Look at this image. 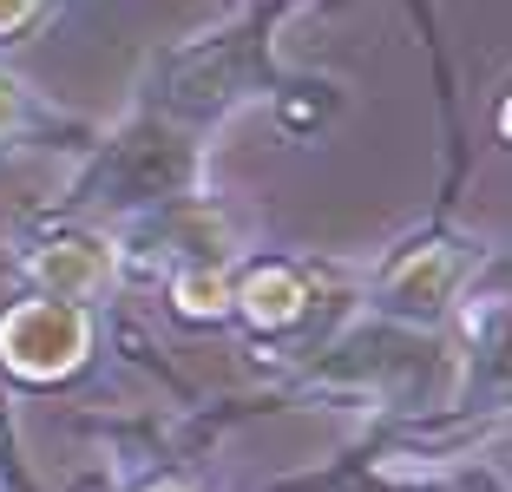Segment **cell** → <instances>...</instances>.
<instances>
[{"mask_svg": "<svg viewBox=\"0 0 512 492\" xmlns=\"http://www.w3.org/2000/svg\"><path fill=\"white\" fill-rule=\"evenodd\" d=\"M256 73H263L256 27H224V33H204V40H184L165 60V105L191 125L224 119L237 99H250Z\"/></svg>", "mask_w": 512, "mask_h": 492, "instance_id": "6da1fadb", "label": "cell"}, {"mask_svg": "<svg viewBox=\"0 0 512 492\" xmlns=\"http://www.w3.org/2000/svg\"><path fill=\"white\" fill-rule=\"evenodd\" d=\"M92 355V315L86 302H60V296H27L0 315V368L46 388L79 374Z\"/></svg>", "mask_w": 512, "mask_h": 492, "instance_id": "7a4b0ae2", "label": "cell"}, {"mask_svg": "<svg viewBox=\"0 0 512 492\" xmlns=\"http://www.w3.org/2000/svg\"><path fill=\"white\" fill-rule=\"evenodd\" d=\"M467 269H473L467 243H414L375 276V302H381V315H394L407 328H434L453 309Z\"/></svg>", "mask_w": 512, "mask_h": 492, "instance_id": "3957f363", "label": "cell"}, {"mask_svg": "<svg viewBox=\"0 0 512 492\" xmlns=\"http://www.w3.org/2000/svg\"><path fill=\"white\" fill-rule=\"evenodd\" d=\"M33 283L40 296H60V302H92L99 289L112 283V243L106 237H60L33 250Z\"/></svg>", "mask_w": 512, "mask_h": 492, "instance_id": "277c9868", "label": "cell"}, {"mask_svg": "<svg viewBox=\"0 0 512 492\" xmlns=\"http://www.w3.org/2000/svg\"><path fill=\"white\" fill-rule=\"evenodd\" d=\"M309 276L296 263H256L243 283H230V309L250 328H296L302 309H309Z\"/></svg>", "mask_w": 512, "mask_h": 492, "instance_id": "5b68a950", "label": "cell"}, {"mask_svg": "<svg viewBox=\"0 0 512 492\" xmlns=\"http://www.w3.org/2000/svg\"><path fill=\"white\" fill-rule=\"evenodd\" d=\"M171 309H178L184 322H217V315H230V276L217 263H184L178 276H171Z\"/></svg>", "mask_w": 512, "mask_h": 492, "instance_id": "8992f818", "label": "cell"}, {"mask_svg": "<svg viewBox=\"0 0 512 492\" xmlns=\"http://www.w3.org/2000/svg\"><path fill=\"white\" fill-rule=\"evenodd\" d=\"M27 125V86H20L14 73H0V145Z\"/></svg>", "mask_w": 512, "mask_h": 492, "instance_id": "52a82bcc", "label": "cell"}, {"mask_svg": "<svg viewBox=\"0 0 512 492\" xmlns=\"http://www.w3.org/2000/svg\"><path fill=\"white\" fill-rule=\"evenodd\" d=\"M40 14H46V0H0V46H14L20 33H33Z\"/></svg>", "mask_w": 512, "mask_h": 492, "instance_id": "ba28073f", "label": "cell"}, {"mask_svg": "<svg viewBox=\"0 0 512 492\" xmlns=\"http://www.w3.org/2000/svg\"><path fill=\"white\" fill-rule=\"evenodd\" d=\"M151 492H178V486H151Z\"/></svg>", "mask_w": 512, "mask_h": 492, "instance_id": "9c48e42d", "label": "cell"}]
</instances>
